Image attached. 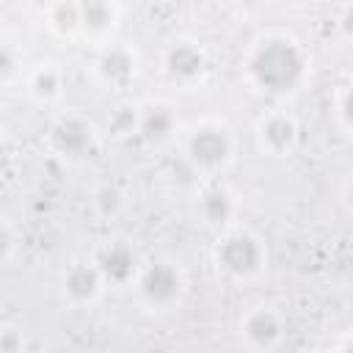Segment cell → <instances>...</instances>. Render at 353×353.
<instances>
[{"instance_id":"3","label":"cell","mask_w":353,"mask_h":353,"mask_svg":"<svg viewBox=\"0 0 353 353\" xmlns=\"http://www.w3.org/2000/svg\"><path fill=\"white\" fill-rule=\"evenodd\" d=\"M185 152L193 168L218 171L232 160V132L221 121H201L188 132Z\"/></svg>"},{"instance_id":"8","label":"cell","mask_w":353,"mask_h":353,"mask_svg":"<svg viewBox=\"0 0 353 353\" xmlns=\"http://www.w3.org/2000/svg\"><path fill=\"white\" fill-rule=\"evenodd\" d=\"M102 281H105V276H102V270H99V265L94 259H88V262L77 259L63 273V292L74 303H88V301H94L99 295Z\"/></svg>"},{"instance_id":"4","label":"cell","mask_w":353,"mask_h":353,"mask_svg":"<svg viewBox=\"0 0 353 353\" xmlns=\"http://www.w3.org/2000/svg\"><path fill=\"white\" fill-rule=\"evenodd\" d=\"M138 292L152 309H171L185 292V276L174 262H152L138 273Z\"/></svg>"},{"instance_id":"22","label":"cell","mask_w":353,"mask_h":353,"mask_svg":"<svg viewBox=\"0 0 353 353\" xmlns=\"http://www.w3.org/2000/svg\"><path fill=\"white\" fill-rule=\"evenodd\" d=\"M0 240H3V262H8V256H11V223L6 221L3 223V229H0Z\"/></svg>"},{"instance_id":"10","label":"cell","mask_w":353,"mask_h":353,"mask_svg":"<svg viewBox=\"0 0 353 353\" xmlns=\"http://www.w3.org/2000/svg\"><path fill=\"white\" fill-rule=\"evenodd\" d=\"M97 74L108 85H127L135 77V52L127 44H108L97 55Z\"/></svg>"},{"instance_id":"20","label":"cell","mask_w":353,"mask_h":353,"mask_svg":"<svg viewBox=\"0 0 353 353\" xmlns=\"http://www.w3.org/2000/svg\"><path fill=\"white\" fill-rule=\"evenodd\" d=\"M14 69H17V58H14V50L6 44L3 52H0V74H3V80H11Z\"/></svg>"},{"instance_id":"16","label":"cell","mask_w":353,"mask_h":353,"mask_svg":"<svg viewBox=\"0 0 353 353\" xmlns=\"http://www.w3.org/2000/svg\"><path fill=\"white\" fill-rule=\"evenodd\" d=\"M199 210H201V215H204L207 223H226L232 218V212H234V201H232L229 190H223V188L215 185V188H210V190L201 193Z\"/></svg>"},{"instance_id":"9","label":"cell","mask_w":353,"mask_h":353,"mask_svg":"<svg viewBox=\"0 0 353 353\" xmlns=\"http://www.w3.org/2000/svg\"><path fill=\"white\" fill-rule=\"evenodd\" d=\"M94 262L99 265L105 281H113V284H127L130 279H135L141 273L138 256L127 243H108L105 248L97 251Z\"/></svg>"},{"instance_id":"21","label":"cell","mask_w":353,"mask_h":353,"mask_svg":"<svg viewBox=\"0 0 353 353\" xmlns=\"http://www.w3.org/2000/svg\"><path fill=\"white\" fill-rule=\"evenodd\" d=\"M339 30L347 39H353V6H345L342 8V14H339Z\"/></svg>"},{"instance_id":"11","label":"cell","mask_w":353,"mask_h":353,"mask_svg":"<svg viewBox=\"0 0 353 353\" xmlns=\"http://www.w3.org/2000/svg\"><path fill=\"white\" fill-rule=\"evenodd\" d=\"M240 331L254 347H273L281 336V317L268 306H254L245 312Z\"/></svg>"},{"instance_id":"7","label":"cell","mask_w":353,"mask_h":353,"mask_svg":"<svg viewBox=\"0 0 353 353\" xmlns=\"http://www.w3.org/2000/svg\"><path fill=\"white\" fill-rule=\"evenodd\" d=\"M163 66H165V72H168L174 80H179V83H193V80H199V77L204 74V69H207V52H204V47L196 44V41H176V44H171V47L165 50Z\"/></svg>"},{"instance_id":"19","label":"cell","mask_w":353,"mask_h":353,"mask_svg":"<svg viewBox=\"0 0 353 353\" xmlns=\"http://www.w3.org/2000/svg\"><path fill=\"white\" fill-rule=\"evenodd\" d=\"M0 350H3V353H17V350H22V339L17 336V331H11V328H3V331H0Z\"/></svg>"},{"instance_id":"13","label":"cell","mask_w":353,"mask_h":353,"mask_svg":"<svg viewBox=\"0 0 353 353\" xmlns=\"http://www.w3.org/2000/svg\"><path fill=\"white\" fill-rule=\"evenodd\" d=\"M80 17H83V33L105 36L116 28L119 6L116 0H80Z\"/></svg>"},{"instance_id":"5","label":"cell","mask_w":353,"mask_h":353,"mask_svg":"<svg viewBox=\"0 0 353 353\" xmlns=\"http://www.w3.org/2000/svg\"><path fill=\"white\" fill-rule=\"evenodd\" d=\"M298 135H301L298 121L287 110H273V113L262 116L259 124H256L259 146H262V152H268L273 157L290 154L298 146Z\"/></svg>"},{"instance_id":"14","label":"cell","mask_w":353,"mask_h":353,"mask_svg":"<svg viewBox=\"0 0 353 353\" xmlns=\"http://www.w3.org/2000/svg\"><path fill=\"white\" fill-rule=\"evenodd\" d=\"M47 25L55 36L69 39L83 30V17H80V0H52L47 11Z\"/></svg>"},{"instance_id":"1","label":"cell","mask_w":353,"mask_h":353,"mask_svg":"<svg viewBox=\"0 0 353 353\" xmlns=\"http://www.w3.org/2000/svg\"><path fill=\"white\" fill-rule=\"evenodd\" d=\"M245 77L265 94L284 97L301 88L309 72V58L303 47L287 33H268L256 39L243 61Z\"/></svg>"},{"instance_id":"6","label":"cell","mask_w":353,"mask_h":353,"mask_svg":"<svg viewBox=\"0 0 353 353\" xmlns=\"http://www.w3.org/2000/svg\"><path fill=\"white\" fill-rule=\"evenodd\" d=\"M50 143L61 157L80 160L94 149V130L80 116H61L50 130Z\"/></svg>"},{"instance_id":"18","label":"cell","mask_w":353,"mask_h":353,"mask_svg":"<svg viewBox=\"0 0 353 353\" xmlns=\"http://www.w3.org/2000/svg\"><path fill=\"white\" fill-rule=\"evenodd\" d=\"M339 121L353 132V83L339 94Z\"/></svg>"},{"instance_id":"24","label":"cell","mask_w":353,"mask_h":353,"mask_svg":"<svg viewBox=\"0 0 353 353\" xmlns=\"http://www.w3.org/2000/svg\"><path fill=\"white\" fill-rule=\"evenodd\" d=\"M345 347H347V350H353V339H350V342H347V345H345Z\"/></svg>"},{"instance_id":"15","label":"cell","mask_w":353,"mask_h":353,"mask_svg":"<svg viewBox=\"0 0 353 353\" xmlns=\"http://www.w3.org/2000/svg\"><path fill=\"white\" fill-rule=\"evenodd\" d=\"M61 85H63L61 72H58L52 63H39V66L28 74V91H30V97L39 99V102L55 99V97L61 94Z\"/></svg>"},{"instance_id":"2","label":"cell","mask_w":353,"mask_h":353,"mask_svg":"<svg viewBox=\"0 0 353 353\" xmlns=\"http://www.w3.org/2000/svg\"><path fill=\"white\" fill-rule=\"evenodd\" d=\"M215 262L234 279H251L265 268V245L248 229H229L215 245Z\"/></svg>"},{"instance_id":"23","label":"cell","mask_w":353,"mask_h":353,"mask_svg":"<svg viewBox=\"0 0 353 353\" xmlns=\"http://www.w3.org/2000/svg\"><path fill=\"white\" fill-rule=\"evenodd\" d=\"M342 199H345V207L353 212V176L345 182V188H342Z\"/></svg>"},{"instance_id":"12","label":"cell","mask_w":353,"mask_h":353,"mask_svg":"<svg viewBox=\"0 0 353 353\" xmlns=\"http://www.w3.org/2000/svg\"><path fill=\"white\" fill-rule=\"evenodd\" d=\"M176 130V116L168 105L163 102H149L143 108H138V132L146 138V141H165L171 138V132Z\"/></svg>"},{"instance_id":"17","label":"cell","mask_w":353,"mask_h":353,"mask_svg":"<svg viewBox=\"0 0 353 353\" xmlns=\"http://www.w3.org/2000/svg\"><path fill=\"white\" fill-rule=\"evenodd\" d=\"M108 124H110L119 135H124V132H138V108H132V105L116 108Z\"/></svg>"}]
</instances>
